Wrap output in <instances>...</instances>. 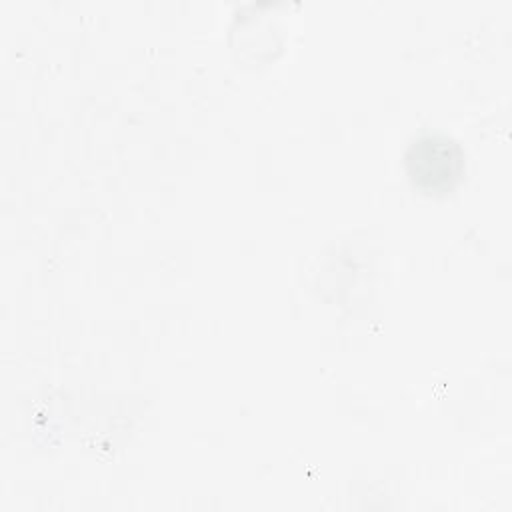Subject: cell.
<instances>
[{"mask_svg": "<svg viewBox=\"0 0 512 512\" xmlns=\"http://www.w3.org/2000/svg\"><path fill=\"white\" fill-rule=\"evenodd\" d=\"M452 150L456 148L446 140L426 138L418 142L412 148V154L416 156L410 158V166H414V178H432V186H436L440 180L446 182V178L450 180L452 176H456L460 168V158H454Z\"/></svg>", "mask_w": 512, "mask_h": 512, "instance_id": "obj_1", "label": "cell"}]
</instances>
